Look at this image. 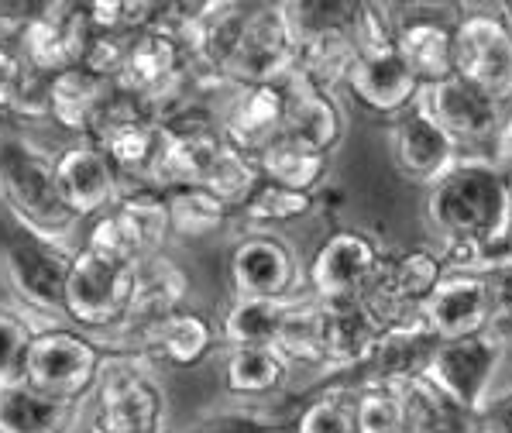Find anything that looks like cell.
<instances>
[{
    "mask_svg": "<svg viewBox=\"0 0 512 433\" xmlns=\"http://www.w3.org/2000/svg\"><path fill=\"white\" fill-rule=\"evenodd\" d=\"M512 183L488 159H461L427 193V220L444 241L447 272H492L512 262Z\"/></svg>",
    "mask_w": 512,
    "mask_h": 433,
    "instance_id": "1",
    "label": "cell"
},
{
    "mask_svg": "<svg viewBox=\"0 0 512 433\" xmlns=\"http://www.w3.org/2000/svg\"><path fill=\"white\" fill-rule=\"evenodd\" d=\"M193 62L231 90L286 83L299 69L286 4H207L193 35Z\"/></svg>",
    "mask_w": 512,
    "mask_h": 433,
    "instance_id": "2",
    "label": "cell"
},
{
    "mask_svg": "<svg viewBox=\"0 0 512 433\" xmlns=\"http://www.w3.org/2000/svg\"><path fill=\"white\" fill-rule=\"evenodd\" d=\"M0 207L31 231L55 241H62L76 227V217L62 207L55 186V155L18 131L0 135Z\"/></svg>",
    "mask_w": 512,
    "mask_h": 433,
    "instance_id": "3",
    "label": "cell"
},
{
    "mask_svg": "<svg viewBox=\"0 0 512 433\" xmlns=\"http://www.w3.org/2000/svg\"><path fill=\"white\" fill-rule=\"evenodd\" d=\"M76 262V248L31 231L0 207V269L21 303L38 317H62L66 282Z\"/></svg>",
    "mask_w": 512,
    "mask_h": 433,
    "instance_id": "4",
    "label": "cell"
},
{
    "mask_svg": "<svg viewBox=\"0 0 512 433\" xmlns=\"http://www.w3.org/2000/svg\"><path fill=\"white\" fill-rule=\"evenodd\" d=\"M90 399V433H169V399L141 354L110 351Z\"/></svg>",
    "mask_w": 512,
    "mask_h": 433,
    "instance_id": "5",
    "label": "cell"
},
{
    "mask_svg": "<svg viewBox=\"0 0 512 433\" xmlns=\"http://www.w3.org/2000/svg\"><path fill=\"white\" fill-rule=\"evenodd\" d=\"M169 238L172 220L165 193L152 190V186H131L107 214L90 220L80 248L107 258V262L138 269V265L159 258Z\"/></svg>",
    "mask_w": 512,
    "mask_h": 433,
    "instance_id": "6",
    "label": "cell"
},
{
    "mask_svg": "<svg viewBox=\"0 0 512 433\" xmlns=\"http://www.w3.org/2000/svg\"><path fill=\"white\" fill-rule=\"evenodd\" d=\"M447 279V262L440 251L433 248H396L385 251L378 262L375 275L368 279L365 293L358 296V303L368 310V317L375 320L382 330L413 324L423 320L430 296L437 293V286Z\"/></svg>",
    "mask_w": 512,
    "mask_h": 433,
    "instance_id": "7",
    "label": "cell"
},
{
    "mask_svg": "<svg viewBox=\"0 0 512 433\" xmlns=\"http://www.w3.org/2000/svg\"><path fill=\"white\" fill-rule=\"evenodd\" d=\"M454 76L512 110V21L499 7H464L454 18Z\"/></svg>",
    "mask_w": 512,
    "mask_h": 433,
    "instance_id": "8",
    "label": "cell"
},
{
    "mask_svg": "<svg viewBox=\"0 0 512 433\" xmlns=\"http://www.w3.org/2000/svg\"><path fill=\"white\" fill-rule=\"evenodd\" d=\"M110 358L97 334L80 327H42L28 351L25 382L62 403H86Z\"/></svg>",
    "mask_w": 512,
    "mask_h": 433,
    "instance_id": "9",
    "label": "cell"
},
{
    "mask_svg": "<svg viewBox=\"0 0 512 433\" xmlns=\"http://www.w3.org/2000/svg\"><path fill=\"white\" fill-rule=\"evenodd\" d=\"M299 38V69L303 80L341 93L348 83L358 45L351 38V14L354 4H334V0H310V4H286Z\"/></svg>",
    "mask_w": 512,
    "mask_h": 433,
    "instance_id": "10",
    "label": "cell"
},
{
    "mask_svg": "<svg viewBox=\"0 0 512 433\" xmlns=\"http://www.w3.org/2000/svg\"><path fill=\"white\" fill-rule=\"evenodd\" d=\"M135 275L138 269H131V265L107 262L93 251L76 248V262L66 282V299H62V320L97 337L114 334L131 310Z\"/></svg>",
    "mask_w": 512,
    "mask_h": 433,
    "instance_id": "11",
    "label": "cell"
},
{
    "mask_svg": "<svg viewBox=\"0 0 512 433\" xmlns=\"http://www.w3.org/2000/svg\"><path fill=\"white\" fill-rule=\"evenodd\" d=\"M227 286L234 299H289L306 293V269L293 241L279 231H244L227 255Z\"/></svg>",
    "mask_w": 512,
    "mask_h": 433,
    "instance_id": "12",
    "label": "cell"
},
{
    "mask_svg": "<svg viewBox=\"0 0 512 433\" xmlns=\"http://www.w3.org/2000/svg\"><path fill=\"white\" fill-rule=\"evenodd\" d=\"M423 107L447 131V138L458 145L461 159H499V145L512 110L492 104L478 90H471L468 83H461L458 76L447 83L427 86L423 90Z\"/></svg>",
    "mask_w": 512,
    "mask_h": 433,
    "instance_id": "13",
    "label": "cell"
},
{
    "mask_svg": "<svg viewBox=\"0 0 512 433\" xmlns=\"http://www.w3.org/2000/svg\"><path fill=\"white\" fill-rule=\"evenodd\" d=\"M385 248L368 231L337 227L317 244L306 265V293L317 303H354L365 293Z\"/></svg>",
    "mask_w": 512,
    "mask_h": 433,
    "instance_id": "14",
    "label": "cell"
},
{
    "mask_svg": "<svg viewBox=\"0 0 512 433\" xmlns=\"http://www.w3.org/2000/svg\"><path fill=\"white\" fill-rule=\"evenodd\" d=\"M506 348L509 344L499 330H485V334L464 337V341H440L427 382L437 385L464 413L478 416V409L492 399V379L506 358Z\"/></svg>",
    "mask_w": 512,
    "mask_h": 433,
    "instance_id": "15",
    "label": "cell"
},
{
    "mask_svg": "<svg viewBox=\"0 0 512 433\" xmlns=\"http://www.w3.org/2000/svg\"><path fill=\"white\" fill-rule=\"evenodd\" d=\"M14 42L31 73L59 76L83 66V55L93 42L86 4H42L25 28L14 31Z\"/></svg>",
    "mask_w": 512,
    "mask_h": 433,
    "instance_id": "16",
    "label": "cell"
},
{
    "mask_svg": "<svg viewBox=\"0 0 512 433\" xmlns=\"http://www.w3.org/2000/svg\"><path fill=\"white\" fill-rule=\"evenodd\" d=\"M100 341L110 351L141 354V358L165 361L172 368H196L217 348H224L220 344L217 320L207 317L203 310H189V306L159 320V324L135 330V334H114V337H100Z\"/></svg>",
    "mask_w": 512,
    "mask_h": 433,
    "instance_id": "17",
    "label": "cell"
},
{
    "mask_svg": "<svg viewBox=\"0 0 512 433\" xmlns=\"http://www.w3.org/2000/svg\"><path fill=\"white\" fill-rule=\"evenodd\" d=\"M55 186H59L62 207L80 220L107 214L124 193L114 162L93 138H76L55 155Z\"/></svg>",
    "mask_w": 512,
    "mask_h": 433,
    "instance_id": "18",
    "label": "cell"
},
{
    "mask_svg": "<svg viewBox=\"0 0 512 433\" xmlns=\"http://www.w3.org/2000/svg\"><path fill=\"white\" fill-rule=\"evenodd\" d=\"M423 90L427 86L406 66V59L399 55L396 45H385V49L358 52V62H354L341 93L351 97L361 110L392 124L396 117H403L406 110L420 104Z\"/></svg>",
    "mask_w": 512,
    "mask_h": 433,
    "instance_id": "19",
    "label": "cell"
},
{
    "mask_svg": "<svg viewBox=\"0 0 512 433\" xmlns=\"http://www.w3.org/2000/svg\"><path fill=\"white\" fill-rule=\"evenodd\" d=\"M389 152L399 176L413 186H427V190L437 186L461 162L458 145L433 121L423 100L389 124Z\"/></svg>",
    "mask_w": 512,
    "mask_h": 433,
    "instance_id": "20",
    "label": "cell"
},
{
    "mask_svg": "<svg viewBox=\"0 0 512 433\" xmlns=\"http://www.w3.org/2000/svg\"><path fill=\"white\" fill-rule=\"evenodd\" d=\"M220 135L238 152L258 155L272 148L286 135V83H262V86H238L220 100L217 110Z\"/></svg>",
    "mask_w": 512,
    "mask_h": 433,
    "instance_id": "21",
    "label": "cell"
},
{
    "mask_svg": "<svg viewBox=\"0 0 512 433\" xmlns=\"http://www.w3.org/2000/svg\"><path fill=\"white\" fill-rule=\"evenodd\" d=\"M423 320L440 341H464V337L495 330V310L485 272H447V279L430 296Z\"/></svg>",
    "mask_w": 512,
    "mask_h": 433,
    "instance_id": "22",
    "label": "cell"
},
{
    "mask_svg": "<svg viewBox=\"0 0 512 433\" xmlns=\"http://www.w3.org/2000/svg\"><path fill=\"white\" fill-rule=\"evenodd\" d=\"M344 135H348V114H344L341 93L324 90V86L303 80L299 73L289 76L286 80V135L282 138L334 159Z\"/></svg>",
    "mask_w": 512,
    "mask_h": 433,
    "instance_id": "23",
    "label": "cell"
},
{
    "mask_svg": "<svg viewBox=\"0 0 512 433\" xmlns=\"http://www.w3.org/2000/svg\"><path fill=\"white\" fill-rule=\"evenodd\" d=\"M117 97V83L90 73L86 66H73L59 76H49L45 86V117L76 138H93L104 121L107 107Z\"/></svg>",
    "mask_w": 512,
    "mask_h": 433,
    "instance_id": "24",
    "label": "cell"
},
{
    "mask_svg": "<svg viewBox=\"0 0 512 433\" xmlns=\"http://www.w3.org/2000/svg\"><path fill=\"white\" fill-rule=\"evenodd\" d=\"M454 18L437 11H396V49L423 86L454 80Z\"/></svg>",
    "mask_w": 512,
    "mask_h": 433,
    "instance_id": "25",
    "label": "cell"
},
{
    "mask_svg": "<svg viewBox=\"0 0 512 433\" xmlns=\"http://www.w3.org/2000/svg\"><path fill=\"white\" fill-rule=\"evenodd\" d=\"M382 341V327L368 317L365 306L320 303V344H324V372H365Z\"/></svg>",
    "mask_w": 512,
    "mask_h": 433,
    "instance_id": "26",
    "label": "cell"
},
{
    "mask_svg": "<svg viewBox=\"0 0 512 433\" xmlns=\"http://www.w3.org/2000/svg\"><path fill=\"white\" fill-rule=\"evenodd\" d=\"M440 348V337L427 327V320H413V324L382 330V341L365 368V379L389 385V389H403L409 382L427 379L430 361Z\"/></svg>",
    "mask_w": 512,
    "mask_h": 433,
    "instance_id": "27",
    "label": "cell"
},
{
    "mask_svg": "<svg viewBox=\"0 0 512 433\" xmlns=\"http://www.w3.org/2000/svg\"><path fill=\"white\" fill-rule=\"evenodd\" d=\"M186 293H189L186 272L179 269L176 262H169L165 255L138 265L131 310L114 334H135V330H145V327L159 324V320H165V317H172V313L186 306ZM114 334H107V337H114Z\"/></svg>",
    "mask_w": 512,
    "mask_h": 433,
    "instance_id": "28",
    "label": "cell"
},
{
    "mask_svg": "<svg viewBox=\"0 0 512 433\" xmlns=\"http://www.w3.org/2000/svg\"><path fill=\"white\" fill-rule=\"evenodd\" d=\"M83 406L62 403L28 382L0 392V433H69L80 423Z\"/></svg>",
    "mask_w": 512,
    "mask_h": 433,
    "instance_id": "29",
    "label": "cell"
},
{
    "mask_svg": "<svg viewBox=\"0 0 512 433\" xmlns=\"http://www.w3.org/2000/svg\"><path fill=\"white\" fill-rule=\"evenodd\" d=\"M293 379V368L275 348H227L224 351V392L241 403L279 396Z\"/></svg>",
    "mask_w": 512,
    "mask_h": 433,
    "instance_id": "30",
    "label": "cell"
},
{
    "mask_svg": "<svg viewBox=\"0 0 512 433\" xmlns=\"http://www.w3.org/2000/svg\"><path fill=\"white\" fill-rule=\"evenodd\" d=\"M289 303L275 299H234L217 320L220 344L227 348H275Z\"/></svg>",
    "mask_w": 512,
    "mask_h": 433,
    "instance_id": "31",
    "label": "cell"
},
{
    "mask_svg": "<svg viewBox=\"0 0 512 433\" xmlns=\"http://www.w3.org/2000/svg\"><path fill=\"white\" fill-rule=\"evenodd\" d=\"M258 169H262L265 183H275L293 193L317 196V190L330 176V155L310 152V148L296 145V141L279 138L272 148H265L258 155Z\"/></svg>",
    "mask_w": 512,
    "mask_h": 433,
    "instance_id": "32",
    "label": "cell"
},
{
    "mask_svg": "<svg viewBox=\"0 0 512 433\" xmlns=\"http://www.w3.org/2000/svg\"><path fill=\"white\" fill-rule=\"evenodd\" d=\"M399 392L406 433H475V416L454 406L433 382H409Z\"/></svg>",
    "mask_w": 512,
    "mask_h": 433,
    "instance_id": "33",
    "label": "cell"
},
{
    "mask_svg": "<svg viewBox=\"0 0 512 433\" xmlns=\"http://www.w3.org/2000/svg\"><path fill=\"white\" fill-rule=\"evenodd\" d=\"M275 351L289 361L293 372H324V344H320V303L310 293L289 299Z\"/></svg>",
    "mask_w": 512,
    "mask_h": 433,
    "instance_id": "34",
    "label": "cell"
},
{
    "mask_svg": "<svg viewBox=\"0 0 512 433\" xmlns=\"http://www.w3.org/2000/svg\"><path fill=\"white\" fill-rule=\"evenodd\" d=\"M262 183H265V176H262V169H258V159L238 152L234 145H224L214 159V165H210L200 190L217 196V200L224 203L227 210H234V217H238L241 207L258 193Z\"/></svg>",
    "mask_w": 512,
    "mask_h": 433,
    "instance_id": "35",
    "label": "cell"
},
{
    "mask_svg": "<svg viewBox=\"0 0 512 433\" xmlns=\"http://www.w3.org/2000/svg\"><path fill=\"white\" fill-rule=\"evenodd\" d=\"M165 200H169V220H172V234H176V238H189V241L210 238V234L224 231L234 217V210H227L217 196H210L207 190H200V186L172 190V193H165Z\"/></svg>",
    "mask_w": 512,
    "mask_h": 433,
    "instance_id": "36",
    "label": "cell"
},
{
    "mask_svg": "<svg viewBox=\"0 0 512 433\" xmlns=\"http://www.w3.org/2000/svg\"><path fill=\"white\" fill-rule=\"evenodd\" d=\"M313 207H317V196L282 190L275 183H262L258 193L241 207L238 217L248 231H282V227L310 217Z\"/></svg>",
    "mask_w": 512,
    "mask_h": 433,
    "instance_id": "37",
    "label": "cell"
},
{
    "mask_svg": "<svg viewBox=\"0 0 512 433\" xmlns=\"http://www.w3.org/2000/svg\"><path fill=\"white\" fill-rule=\"evenodd\" d=\"M38 327L28 313L0 306V392L25 382L28 351L38 337Z\"/></svg>",
    "mask_w": 512,
    "mask_h": 433,
    "instance_id": "38",
    "label": "cell"
},
{
    "mask_svg": "<svg viewBox=\"0 0 512 433\" xmlns=\"http://www.w3.org/2000/svg\"><path fill=\"white\" fill-rule=\"evenodd\" d=\"M289 433H354V389L330 385L317 392L293 420Z\"/></svg>",
    "mask_w": 512,
    "mask_h": 433,
    "instance_id": "39",
    "label": "cell"
},
{
    "mask_svg": "<svg viewBox=\"0 0 512 433\" xmlns=\"http://www.w3.org/2000/svg\"><path fill=\"white\" fill-rule=\"evenodd\" d=\"M354 433H406L399 392L368 379L354 385Z\"/></svg>",
    "mask_w": 512,
    "mask_h": 433,
    "instance_id": "40",
    "label": "cell"
},
{
    "mask_svg": "<svg viewBox=\"0 0 512 433\" xmlns=\"http://www.w3.org/2000/svg\"><path fill=\"white\" fill-rule=\"evenodd\" d=\"M31 69L11 35H0V117H14L28 90Z\"/></svg>",
    "mask_w": 512,
    "mask_h": 433,
    "instance_id": "41",
    "label": "cell"
},
{
    "mask_svg": "<svg viewBox=\"0 0 512 433\" xmlns=\"http://www.w3.org/2000/svg\"><path fill=\"white\" fill-rule=\"evenodd\" d=\"M189 433H289L275 416L262 413L255 406H234L220 409V413L203 416Z\"/></svg>",
    "mask_w": 512,
    "mask_h": 433,
    "instance_id": "42",
    "label": "cell"
},
{
    "mask_svg": "<svg viewBox=\"0 0 512 433\" xmlns=\"http://www.w3.org/2000/svg\"><path fill=\"white\" fill-rule=\"evenodd\" d=\"M485 279H488V293H492L495 330H506L512 327V262L485 272Z\"/></svg>",
    "mask_w": 512,
    "mask_h": 433,
    "instance_id": "43",
    "label": "cell"
},
{
    "mask_svg": "<svg viewBox=\"0 0 512 433\" xmlns=\"http://www.w3.org/2000/svg\"><path fill=\"white\" fill-rule=\"evenodd\" d=\"M475 433H512V389L492 396L478 409Z\"/></svg>",
    "mask_w": 512,
    "mask_h": 433,
    "instance_id": "44",
    "label": "cell"
},
{
    "mask_svg": "<svg viewBox=\"0 0 512 433\" xmlns=\"http://www.w3.org/2000/svg\"><path fill=\"white\" fill-rule=\"evenodd\" d=\"M499 169L509 176V183H512V114H509V121H506V135H502V145H499Z\"/></svg>",
    "mask_w": 512,
    "mask_h": 433,
    "instance_id": "45",
    "label": "cell"
},
{
    "mask_svg": "<svg viewBox=\"0 0 512 433\" xmlns=\"http://www.w3.org/2000/svg\"><path fill=\"white\" fill-rule=\"evenodd\" d=\"M502 337H506V344H512V330H502Z\"/></svg>",
    "mask_w": 512,
    "mask_h": 433,
    "instance_id": "46",
    "label": "cell"
},
{
    "mask_svg": "<svg viewBox=\"0 0 512 433\" xmlns=\"http://www.w3.org/2000/svg\"><path fill=\"white\" fill-rule=\"evenodd\" d=\"M502 11H506V14H509V21H512V4H502Z\"/></svg>",
    "mask_w": 512,
    "mask_h": 433,
    "instance_id": "47",
    "label": "cell"
},
{
    "mask_svg": "<svg viewBox=\"0 0 512 433\" xmlns=\"http://www.w3.org/2000/svg\"><path fill=\"white\" fill-rule=\"evenodd\" d=\"M509 241H512V210H509Z\"/></svg>",
    "mask_w": 512,
    "mask_h": 433,
    "instance_id": "48",
    "label": "cell"
},
{
    "mask_svg": "<svg viewBox=\"0 0 512 433\" xmlns=\"http://www.w3.org/2000/svg\"><path fill=\"white\" fill-rule=\"evenodd\" d=\"M506 330H512V327H506ZM499 334H502V330H499Z\"/></svg>",
    "mask_w": 512,
    "mask_h": 433,
    "instance_id": "49",
    "label": "cell"
}]
</instances>
